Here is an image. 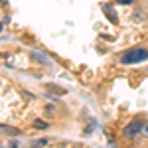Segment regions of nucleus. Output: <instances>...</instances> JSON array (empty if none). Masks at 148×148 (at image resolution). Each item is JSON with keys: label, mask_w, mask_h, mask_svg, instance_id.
<instances>
[{"label": "nucleus", "mask_w": 148, "mask_h": 148, "mask_svg": "<svg viewBox=\"0 0 148 148\" xmlns=\"http://www.w3.org/2000/svg\"><path fill=\"white\" fill-rule=\"evenodd\" d=\"M0 132H4V134H20V130L18 128H14V126H6V125H0Z\"/></svg>", "instance_id": "nucleus-3"}, {"label": "nucleus", "mask_w": 148, "mask_h": 148, "mask_svg": "<svg viewBox=\"0 0 148 148\" xmlns=\"http://www.w3.org/2000/svg\"><path fill=\"white\" fill-rule=\"evenodd\" d=\"M34 126L36 128H47V123H44V121H36Z\"/></svg>", "instance_id": "nucleus-5"}, {"label": "nucleus", "mask_w": 148, "mask_h": 148, "mask_svg": "<svg viewBox=\"0 0 148 148\" xmlns=\"http://www.w3.org/2000/svg\"><path fill=\"white\" fill-rule=\"evenodd\" d=\"M116 2H119V4H132L134 0H116Z\"/></svg>", "instance_id": "nucleus-7"}, {"label": "nucleus", "mask_w": 148, "mask_h": 148, "mask_svg": "<svg viewBox=\"0 0 148 148\" xmlns=\"http://www.w3.org/2000/svg\"><path fill=\"white\" fill-rule=\"evenodd\" d=\"M47 140L46 138H40V140H34V146H46Z\"/></svg>", "instance_id": "nucleus-6"}, {"label": "nucleus", "mask_w": 148, "mask_h": 148, "mask_svg": "<svg viewBox=\"0 0 148 148\" xmlns=\"http://www.w3.org/2000/svg\"><path fill=\"white\" fill-rule=\"evenodd\" d=\"M144 128V123H140V121H132L130 125H126L125 128V136L126 138H132V136H136L138 132Z\"/></svg>", "instance_id": "nucleus-2"}, {"label": "nucleus", "mask_w": 148, "mask_h": 148, "mask_svg": "<svg viewBox=\"0 0 148 148\" xmlns=\"http://www.w3.org/2000/svg\"><path fill=\"white\" fill-rule=\"evenodd\" d=\"M142 132H144V134H146V136H148V123H146V125H144V128H142Z\"/></svg>", "instance_id": "nucleus-8"}, {"label": "nucleus", "mask_w": 148, "mask_h": 148, "mask_svg": "<svg viewBox=\"0 0 148 148\" xmlns=\"http://www.w3.org/2000/svg\"><path fill=\"white\" fill-rule=\"evenodd\" d=\"M32 59L40 61V63H49V59L46 56H42V53H38V51H32Z\"/></svg>", "instance_id": "nucleus-4"}, {"label": "nucleus", "mask_w": 148, "mask_h": 148, "mask_svg": "<svg viewBox=\"0 0 148 148\" xmlns=\"http://www.w3.org/2000/svg\"><path fill=\"white\" fill-rule=\"evenodd\" d=\"M0 30H2V24H0Z\"/></svg>", "instance_id": "nucleus-9"}, {"label": "nucleus", "mask_w": 148, "mask_h": 148, "mask_svg": "<svg viewBox=\"0 0 148 148\" xmlns=\"http://www.w3.org/2000/svg\"><path fill=\"white\" fill-rule=\"evenodd\" d=\"M148 59V49L144 47H134V49H128L123 53V63L130 65V63H140V61H146Z\"/></svg>", "instance_id": "nucleus-1"}]
</instances>
